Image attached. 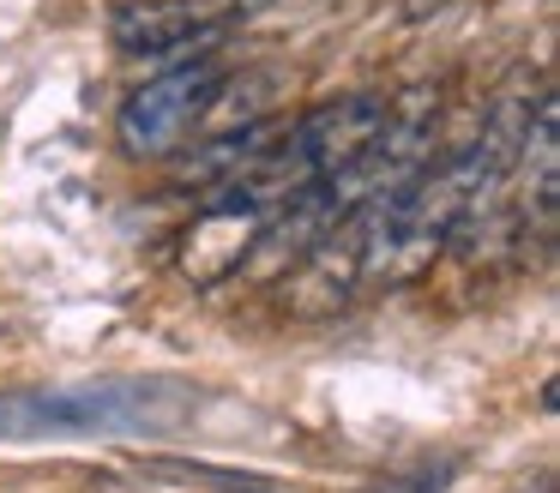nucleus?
<instances>
[{"mask_svg": "<svg viewBox=\"0 0 560 493\" xmlns=\"http://www.w3.org/2000/svg\"><path fill=\"white\" fill-rule=\"evenodd\" d=\"M452 0H404V19L410 24H422V19H434V12H446Z\"/></svg>", "mask_w": 560, "mask_h": 493, "instance_id": "nucleus-7", "label": "nucleus"}, {"mask_svg": "<svg viewBox=\"0 0 560 493\" xmlns=\"http://www.w3.org/2000/svg\"><path fill=\"white\" fill-rule=\"evenodd\" d=\"M223 79H230V72H223V60H211L206 48H199V55H187L182 67L145 79L121 103V115H115V139H121V151L133 156V163L175 156L211 120Z\"/></svg>", "mask_w": 560, "mask_h": 493, "instance_id": "nucleus-2", "label": "nucleus"}, {"mask_svg": "<svg viewBox=\"0 0 560 493\" xmlns=\"http://www.w3.org/2000/svg\"><path fill=\"white\" fill-rule=\"evenodd\" d=\"M278 120L271 115H254V120H235L230 132H194V151L182 156V168H175V180H182L187 192H218L230 187L235 175H247V168L259 163V156L278 144Z\"/></svg>", "mask_w": 560, "mask_h": 493, "instance_id": "nucleus-5", "label": "nucleus"}, {"mask_svg": "<svg viewBox=\"0 0 560 493\" xmlns=\"http://www.w3.org/2000/svg\"><path fill=\"white\" fill-rule=\"evenodd\" d=\"M242 12H206V7H187V0H127L115 7L109 31L127 55H194V48H211Z\"/></svg>", "mask_w": 560, "mask_h": 493, "instance_id": "nucleus-3", "label": "nucleus"}, {"mask_svg": "<svg viewBox=\"0 0 560 493\" xmlns=\"http://www.w3.org/2000/svg\"><path fill=\"white\" fill-rule=\"evenodd\" d=\"M230 493H271L266 481H247V488H230Z\"/></svg>", "mask_w": 560, "mask_h": 493, "instance_id": "nucleus-8", "label": "nucleus"}, {"mask_svg": "<svg viewBox=\"0 0 560 493\" xmlns=\"http://www.w3.org/2000/svg\"><path fill=\"white\" fill-rule=\"evenodd\" d=\"M452 476H458L452 463H416V469H404V476H380L355 493H446Z\"/></svg>", "mask_w": 560, "mask_h": 493, "instance_id": "nucleus-6", "label": "nucleus"}, {"mask_svg": "<svg viewBox=\"0 0 560 493\" xmlns=\"http://www.w3.org/2000/svg\"><path fill=\"white\" fill-rule=\"evenodd\" d=\"M187 403L194 391L175 379H85L55 385V391H0V439L170 427Z\"/></svg>", "mask_w": 560, "mask_h": 493, "instance_id": "nucleus-1", "label": "nucleus"}, {"mask_svg": "<svg viewBox=\"0 0 560 493\" xmlns=\"http://www.w3.org/2000/svg\"><path fill=\"white\" fill-rule=\"evenodd\" d=\"M555 91H536L530 120H524V139L512 151L506 180H518V216L536 223L542 235H555V211H560V132H555Z\"/></svg>", "mask_w": 560, "mask_h": 493, "instance_id": "nucleus-4", "label": "nucleus"}]
</instances>
